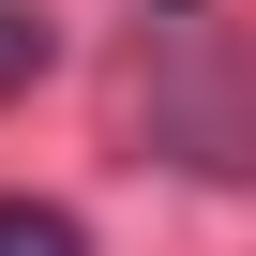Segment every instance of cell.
<instances>
[{"label": "cell", "instance_id": "1", "mask_svg": "<svg viewBox=\"0 0 256 256\" xmlns=\"http://www.w3.org/2000/svg\"><path fill=\"white\" fill-rule=\"evenodd\" d=\"M151 106H166L181 136H196V166H256V106H241V90H226L211 60H181V76H166Z\"/></svg>", "mask_w": 256, "mask_h": 256}, {"label": "cell", "instance_id": "2", "mask_svg": "<svg viewBox=\"0 0 256 256\" xmlns=\"http://www.w3.org/2000/svg\"><path fill=\"white\" fill-rule=\"evenodd\" d=\"M0 256H90V226L46 211V196H0Z\"/></svg>", "mask_w": 256, "mask_h": 256}, {"label": "cell", "instance_id": "3", "mask_svg": "<svg viewBox=\"0 0 256 256\" xmlns=\"http://www.w3.org/2000/svg\"><path fill=\"white\" fill-rule=\"evenodd\" d=\"M46 60H60V30H46V16H30V0H0V106H16V90H30V76H46Z\"/></svg>", "mask_w": 256, "mask_h": 256}]
</instances>
